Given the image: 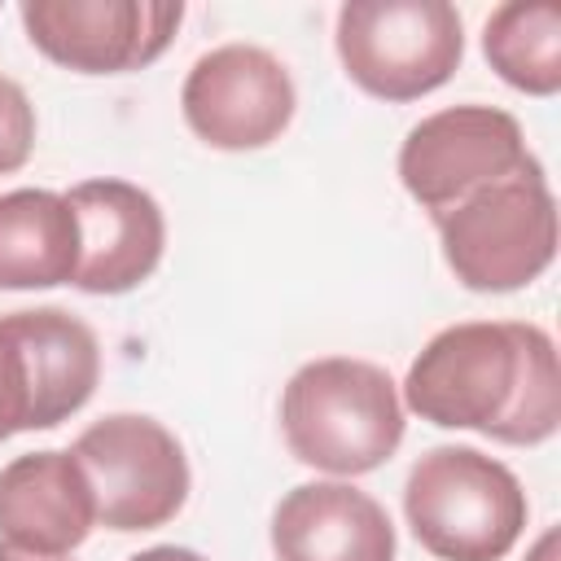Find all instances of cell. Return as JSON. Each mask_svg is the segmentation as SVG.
<instances>
[{
    "label": "cell",
    "mask_w": 561,
    "mask_h": 561,
    "mask_svg": "<svg viewBox=\"0 0 561 561\" xmlns=\"http://www.w3.org/2000/svg\"><path fill=\"white\" fill-rule=\"evenodd\" d=\"M408 408L443 430L535 447L561 425L557 346L539 324L469 320L434 333L403 381Z\"/></svg>",
    "instance_id": "1"
},
{
    "label": "cell",
    "mask_w": 561,
    "mask_h": 561,
    "mask_svg": "<svg viewBox=\"0 0 561 561\" xmlns=\"http://www.w3.org/2000/svg\"><path fill=\"white\" fill-rule=\"evenodd\" d=\"M294 460L355 478L381 469L403 443V403L386 368L351 355L302 364L280 394Z\"/></svg>",
    "instance_id": "2"
},
{
    "label": "cell",
    "mask_w": 561,
    "mask_h": 561,
    "mask_svg": "<svg viewBox=\"0 0 561 561\" xmlns=\"http://www.w3.org/2000/svg\"><path fill=\"white\" fill-rule=\"evenodd\" d=\"M403 513L438 561H500L526 530V491L478 447H430L408 473Z\"/></svg>",
    "instance_id": "3"
},
{
    "label": "cell",
    "mask_w": 561,
    "mask_h": 561,
    "mask_svg": "<svg viewBox=\"0 0 561 561\" xmlns=\"http://www.w3.org/2000/svg\"><path fill=\"white\" fill-rule=\"evenodd\" d=\"M443 259L465 289L508 294L539 280L557 259V202L543 167L504 175L438 219Z\"/></svg>",
    "instance_id": "4"
},
{
    "label": "cell",
    "mask_w": 561,
    "mask_h": 561,
    "mask_svg": "<svg viewBox=\"0 0 561 561\" xmlns=\"http://www.w3.org/2000/svg\"><path fill=\"white\" fill-rule=\"evenodd\" d=\"M337 57L368 96L416 101L465 57V26L447 0H351L337 9Z\"/></svg>",
    "instance_id": "5"
},
{
    "label": "cell",
    "mask_w": 561,
    "mask_h": 561,
    "mask_svg": "<svg viewBox=\"0 0 561 561\" xmlns=\"http://www.w3.org/2000/svg\"><path fill=\"white\" fill-rule=\"evenodd\" d=\"M96 500V522L110 530H158L188 500V460L180 438L140 412H114L75 438Z\"/></svg>",
    "instance_id": "6"
},
{
    "label": "cell",
    "mask_w": 561,
    "mask_h": 561,
    "mask_svg": "<svg viewBox=\"0 0 561 561\" xmlns=\"http://www.w3.org/2000/svg\"><path fill=\"white\" fill-rule=\"evenodd\" d=\"M522 123L495 105H451L421 118L399 149L403 188L434 215V224L469 193L535 167Z\"/></svg>",
    "instance_id": "7"
},
{
    "label": "cell",
    "mask_w": 561,
    "mask_h": 561,
    "mask_svg": "<svg viewBox=\"0 0 561 561\" xmlns=\"http://www.w3.org/2000/svg\"><path fill=\"white\" fill-rule=\"evenodd\" d=\"M31 44L79 75H123L158 61L184 18L180 0H26Z\"/></svg>",
    "instance_id": "8"
},
{
    "label": "cell",
    "mask_w": 561,
    "mask_h": 561,
    "mask_svg": "<svg viewBox=\"0 0 561 561\" xmlns=\"http://www.w3.org/2000/svg\"><path fill=\"white\" fill-rule=\"evenodd\" d=\"M184 123L210 149H263L294 118V79L259 44H224L193 61L184 92Z\"/></svg>",
    "instance_id": "9"
},
{
    "label": "cell",
    "mask_w": 561,
    "mask_h": 561,
    "mask_svg": "<svg viewBox=\"0 0 561 561\" xmlns=\"http://www.w3.org/2000/svg\"><path fill=\"white\" fill-rule=\"evenodd\" d=\"M79 219V272L75 285L83 294H127L153 276L167 219L162 206L127 180H83L66 193Z\"/></svg>",
    "instance_id": "10"
},
{
    "label": "cell",
    "mask_w": 561,
    "mask_h": 561,
    "mask_svg": "<svg viewBox=\"0 0 561 561\" xmlns=\"http://www.w3.org/2000/svg\"><path fill=\"white\" fill-rule=\"evenodd\" d=\"M96 526V500L75 451H26L0 469V535L39 557L75 552Z\"/></svg>",
    "instance_id": "11"
},
{
    "label": "cell",
    "mask_w": 561,
    "mask_h": 561,
    "mask_svg": "<svg viewBox=\"0 0 561 561\" xmlns=\"http://www.w3.org/2000/svg\"><path fill=\"white\" fill-rule=\"evenodd\" d=\"M276 561H394L386 508L351 482H302L272 513Z\"/></svg>",
    "instance_id": "12"
},
{
    "label": "cell",
    "mask_w": 561,
    "mask_h": 561,
    "mask_svg": "<svg viewBox=\"0 0 561 561\" xmlns=\"http://www.w3.org/2000/svg\"><path fill=\"white\" fill-rule=\"evenodd\" d=\"M79 219L61 193L13 188L0 193V289L75 285Z\"/></svg>",
    "instance_id": "13"
},
{
    "label": "cell",
    "mask_w": 561,
    "mask_h": 561,
    "mask_svg": "<svg viewBox=\"0 0 561 561\" xmlns=\"http://www.w3.org/2000/svg\"><path fill=\"white\" fill-rule=\"evenodd\" d=\"M482 53L517 92L552 96L561 88V9L552 0L500 4L482 26Z\"/></svg>",
    "instance_id": "14"
},
{
    "label": "cell",
    "mask_w": 561,
    "mask_h": 561,
    "mask_svg": "<svg viewBox=\"0 0 561 561\" xmlns=\"http://www.w3.org/2000/svg\"><path fill=\"white\" fill-rule=\"evenodd\" d=\"M22 430H53V421L26 329L18 311H9L0 316V438H13Z\"/></svg>",
    "instance_id": "15"
},
{
    "label": "cell",
    "mask_w": 561,
    "mask_h": 561,
    "mask_svg": "<svg viewBox=\"0 0 561 561\" xmlns=\"http://www.w3.org/2000/svg\"><path fill=\"white\" fill-rule=\"evenodd\" d=\"M31 149H35V110L26 92L0 75V175L26 167Z\"/></svg>",
    "instance_id": "16"
},
{
    "label": "cell",
    "mask_w": 561,
    "mask_h": 561,
    "mask_svg": "<svg viewBox=\"0 0 561 561\" xmlns=\"http://www.w3.org/2000/svg\"><path fill=\"white\" fill-rule=\"evenodd\" d=\"M127 561H206L202 552H193V548H175V543H158V548H145V552H136V557H127Z\"/></svg>",
    "instance_id": "17"
},
{
    "label": "cell",
    "mask_w": 561,
    "mask_h": 561,
    "mask_svg": "<svg viewBox=\"0 0 561 561\" xmlns=\"http://www.w3.org/2000/svg\"><path fill=\"white\" fill-rule=\"evenodd\" d=\"M0 561H66V557H39V552H22L13 543H0Z\"/></svg>",
    "instance_id": "18"
},
{
    "label": "cell",
    "mask_w": 561,
    "mask_h": 561,
    "mask_svg": "<svg viewBox=\"0 0 561 561\" xmlns=\"http://www.w3.org/2000/svg\"><path fill=\"white\" fill-rule=\"evenodd\" d=\"M552 548H557V535L548 530V535L539 539V548H535V557H530V561H552Z\"/></svg>",
    "instance_id": "19"
}]
</instances>
